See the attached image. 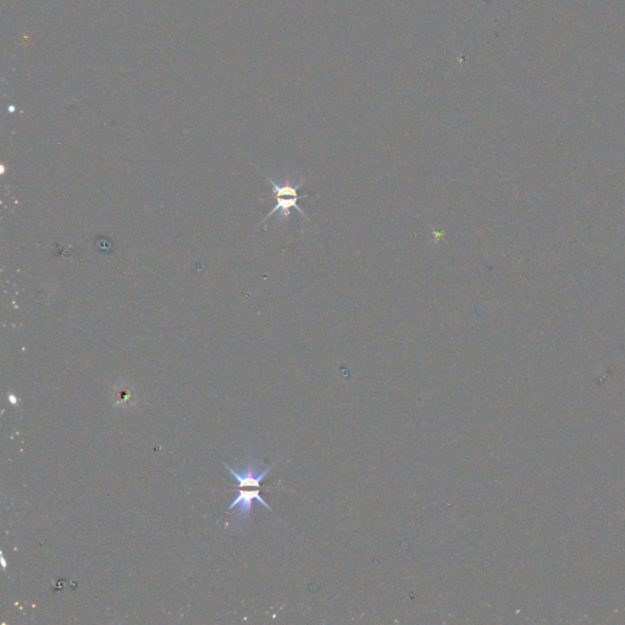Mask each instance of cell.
I'll return each mask as SVG.
<instances>
[{
  "mask_svg": "<svg viewBox=\"0 0 625 625\" xmlns=\"http://www.w3.org/2000/svg\"><path fill=\"white\" fill-rule=\"evenodd\" d=\"M275 464H271L270 467H265V464L262 462L258 454L252 452L250 458L247 460L246 464H243L241 467H235L232 468L228 464H225L228 472L231 474L232 477L236 480L237 487L241 489L246 487H252V489H260L262 482L266 479L269 472H271Z\"/></svg>",
  "mask_w": 625,
  "mask_h": 625,
  "instance_id": "obj_1",
  "label": "cell"
},
{
  "mask_svg": "<svg viewBox=\"0 0 625 625\" xmlns=\"http://www.w3.org/2000/svg\"><path fill=\"white\" fill-rule=\"evenodd\" d=\"M270 185L273 186V192L276 200V205L273 207V210L265 217L264 221H266L270 217H273L275 213H280L283 217H290L291 209H295L296 212L303 215L304 218H308L306 212L299 207V200L303 198L302 195H298L299 187L303 185V181H301L298 185H278L275 181L271 180L270 177H266Z\"/></svg>",
  "mask_w": 625,
  "mask_h": 625,
  "instance_id": "obj_2",
  "label": "cell"
},
{
  "mask_svg": "<svg viewBox=\"0 0 625 625\" xmlns=\"http://www.w3.org/2000/svg\"><path fill=\"white\" fill-rule=\"evenodd\" d=\"M257 501V502H259L260 505H264L265 510H270V512H273V510L270 508V505L265 502L264 498H262V496L259 494V489H255V490H240L238 492V495H237L236 498L233 500L230 507L227 508V512H231V510H235V514H233V525H232V528H233V531H241L242 529L245 528V525H246L248 522H250V515H252V508H253V502Z\"/></svg>",
  "mask_w": 625,
  "mask_h": 625,
  "instance_id": "obj_3",
  "label": "cell"
}]
</instances>
